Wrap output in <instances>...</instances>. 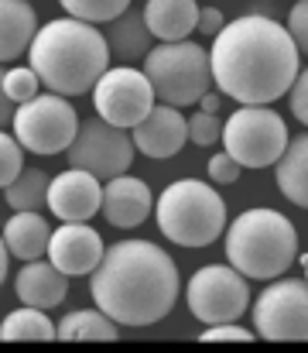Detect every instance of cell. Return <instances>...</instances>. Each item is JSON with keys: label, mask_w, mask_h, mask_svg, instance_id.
Wrapping results in <instances>:
<instances>
[{"label": "cell", "mask_w": 308, "mask_h": 353, "mask_svg": "<svg viewBox=\"0 0 308 353\" xmlns=\"http://www.w3.org/2000/svg\"><path fill=\"white\" fill-rule=\"evenodd\" d=\"M212 86L240 107H271L288 97L302 72V52L291 31L264 14H243L226 21L209 52Z\"/></svg>", "instance_id": "1"}, {"label": "cell", "mask_w": 308, "mask_h": 353, "mask_svg": "<svg viewBox=\"0 0 308 353\" xmlns=\"http://www.w3.org/2000/svg\"><path fill=\"white\" fill-rule=\"evenodd\" d=\"M178 268L151 240H116L90 274V295L120 326H154L178 302Z\"/></svg>", "instance_id": "2"}, {"label": "cell", "mask_w": 308, "mask_h": 353, "mask_svg": "<svg viewBox=\"0 0 308 353\" xmlns=\"http://www.w3.org/2000/svg\"><path fill=\"white\" fill-rule=\"evenodd\" d=\"M110 45L96 24H86L79 17H55L45 28H38L28 65L38 72L41 86L59 97H83L93 93L100 76L110 69Z\"/></svg>", "instance_id": "3"}, {"label": "cell", "mask_w": 308, "mask_h": 353, "mask_svg": "<svg viewBox=\"0 0 308 353\" xmlns=\"http://www.w3.org/2000/svg\"><path fill=\"white\" fill-rule=\"evenodd\" d=\"M226 261L243 274L257 281L281 278L295 257H298V230L295 223L278 210H247L223 230Z\"/></svg>", "instance_id": "4"}, {"label": "cell", "mask_w": 308, "mask_h": 353, "mask_svg": "<svg viewBox=\"0 0 308 353\" xmlns=\"http://www.w3.org/2000/svg\"><path fill=\"white\" fill-rule=\"evenodd\" d=\"M154 220L178 247H209L226 230V203L203 179H178L158 196Z\"/></svg>", "instance_id": "5"}, {"label": "cell", "mask_w": 308, "mask_h": 353, "mask_svg": "<svg viewBox=\"0 0 308 353\" xmlns=\"http://www.w3.org/2000/svg\"><path fill=\"white\" fill-rule=\"evenodd\" d=\"M154 100L168 107H192L203 100L212 86V69H209V52L196 41H161L154 45L144 62H141Z\"/></svg>", "instance_id": "6"}, {"label": "cell", "mask_w": 308, "mask_h": 353, "mask_svg": "<svg viewBox=\"0 0 308 353\" xmlns=\"http://www.w3.org/2000/svg\"><path fill=\"white\" fill-rule=\"evenodd\" d=\"M219 144L240 168H274L288 148V123L271 107H240L223 120Z\"/></svg>", "instance_id": "7"}, {"label": "cell", "mask_w": 308, "mask_h": 353, "mask_svg": "<svg viewBox=\"0 0 308 353\" xmlns=\"http://www.w3.org/2000/svg\"><path fill=\"white\" fill-rule=\"evenodd\" d=\"M14 137L31 154H62L79 134V117L69 103V97L59 93H38L34 100L21 103L14 110Z\"/></svg>", "instance_id": "8"}, {"label": "cell", "mask_w": 308, "mask_h": 353, "mask_svg": "<svg viewBox=\"0 0 308 353\" xmlns=\"http://www.w3.org/2000/svg\"><path fill=\"white\" fill-rule=\"evenodd\" d=\"M254 333L271 343H308V281L271 278L250 305Z\"/></svg>", "instance_id": "9"}, {"label": "cell", "mask_w": 308, "mask_h": 353, "mask_svg": "<svg viewBox=\"0 0 308 353\" xmlns=\"http://www.w3.org/2000/svg\"><path fill=\"white\" fill-rule=\"evenodd\" d=\"M189 312L203 323H236L250 309V285L233 264H205L189 278Z\"/></svg>", "instance_id": "10"}, {"label": "cell", "mask_w": 308, "mask_h": 353, "mask_svg": "<svg viewBox=\"0 0 308 353\" xmlns=\"http://www.w3.org/2000/svg\"><path fill=\"white\" fill-rule=\"evenodd\" d=\"M134 137L123 127H113L96 114L90 120H79V134L69 144V165L96 175L100 182H110L123 175L134 165Z\"/></svg>", "instance_id": "11"}, {"label": "cell", "mask_w": 308, "mask_h": 353, "mask_svg": "<svg viewBox=\"0 0 308 353\" xmlns=\"http://www.w3.org/2000/svg\"><path fill=\"white\" fill-rule=\"evenodd\" d=\"M93 107L106 123L134 130L141 120L154 110V90L144 69L134 65H110L93 86Z\"/></svg>", "instance_id": "12"}, {"label": "cell", "mask_w": 308, "mask_h": 353, "mask_svg": "<svg viewBox=\"0 0 308 353\" xmlns=\"http://www.w3.org/2000/svg\"><path fill=\"white\" fill-rule=\"evenodd\" d=\"M103 206V182L83 168H65L48 182V210L62 223H86L100 213Z\"/></svg>", "instance_id": "13"}, {"label": "cell", "mask_w": 308, "mask_h": 353, "mask_svg": "<svg viewBox=\"0 0 308 353\" xmlns=\"http://www.w3.org/2000/svg\"><path fill=\"white\" fill-rule=\"evenodd\" d=\"M103 250H106V243H103L100 230H93L90 223H62L59 230H52L45 257L69 278H79V274L96 271Z\"/></svg>", "instance_id": "14"}, {"label": "cell", "mask_w": 308, "mask_h": 353, "mask_svg": "<svg viewBox=\"0 0 308 353\" xmlns=\"http://www.w3.org/2000/svg\"><path fill=\"white\" fill-rule=\"evenodd\" d=\"M130 137H134V148L141 154L165 161V158H175L182 151V144L189 141V123L178 107L154 103V110L130 130Z\"/></svg>", "instance_id": "15"}, {"label": "cell", "mask_w": 308, "mask_h": 353, "mask_svg": "<svg viewBox=\"0 0 308 353\" xmlns=\"http://www.w3.org/2000/svg\"><path fill=\"white\" fill-rule=\"evenodd\" d=\"M100 210L110 227H116V230H134V227H141V223L151 216L154 196H151V189H147L144 179H134V175L123 172V175H116V179H110V182L103 185Z\"/></svg>", "instance_id": "16"}, {"label": "cell", "mask_w": 308, "mask_h": 353, "mask_svg": "<svg viewBox=\"0 0 308 353\" xmlns=\"http://www.w3.org/2000/svg\"><path fill=\"white\" fill-rule=\"evenodd\" d=\"M14 292L21 299V305H34V309H55L65 302L69 295V274L59 271L48 257L41 261H24V268L14 278Z\"/></svg>", "instance_id": "17"}, {"label": "cell", "mask_w": 308, "mask_h": 353, "mask_svg": "<svg viewBox=\"0 0 308 353\" xmlns=\"http://www.w3.org/2000/svg\"><path fill=\"white\" fill-rule=\"evenodd\" d=\"M141 10H144V24L151 38L158 41H185L199 24L196 0H147Z\"/></svg>", "instance_id": "18"}, {"label": "cell", "mask_w": 308, "mask_h": 353, "mask_svg": "<svg viewBox=\"0 0 308 353\" xmlns=\"http://www.w3.org/2000/svg\"><path fill=\"white\" fill-rule=\"evenodd\" d=\"M38 34V14L28 0H0V65L17 62Z\"/></svg>", "instance_id": "19"}, {"label": "cell", "mask_w": 308, "mask_h": 353, "mask_svg": "<svg viewBox=\"0 0 308 353\" xmlns=\"http://www.w3.org/2000/svg\"><path fill=\"white\" fill-rule=\"evenodd\" d=\"M106 45H110V59H116L120 65L130 62H144V55L151 52V31L144 24V10L127 7L120 17H113L106 24Z\"/></svg>", "instance_id": "20"}, {"label": "cell", "mask_w": 308, "mask_h": 353, "mask_svg": "<svg viewBox=\"0 0 308 353\" xmlns=\"http://www.w3.org/2000/svg\"><path fill=\"white\" fill-rule=\"evenodd\" d=\"M0 236H3L10 257H17V261H38L48 250L52 227L45 223V216L38 210H21V213H14L3 223V234Z\"/></svg>", "instance_id": "21"}, {"label": "cell", "mask_w": 308, "mask_h": 353, "mask_svg": "<svg viewBox=\"0 0 308 353\" xmlns=\"http://www.w3.org/2000/svg\"><path fill=\"white\" fill-rule=\"evenodd\" d=\"M274 179L288 203L308 210V130L298 137H288L285 154L274 161Z\"/></svg>", "instance_id": "22"}, {"label": "cell", "mask_w": 308, "mask_h": 353, "mask_svg": "<svg viewBox=\"0 0 308 353\" xmlns=\"http://www.w3.org/2000/svg\"><path fill=\"white\" fill-rule=\"evenodd\" d=\"M55 340H62V343H76V340L113 343V340H120V323H113L103 309H79V312H69L55 326Z\"/></svg>", "instance_id": "23"}, {"label": "cell", "mask_w": 308, "mask_h": 353, "mask_svg": "<svg viewBox=\"0 0 308 353\" xmlns=\"http://www.w3.org/2000/svg\"><path fill=\"white\" fill-rule=\"evenodd\" d=\"M0 340H3V343H17V340L48 343V340H55V323L45 316V309L24 305V309H14V312L3 316V323H0Z\"/></svg>", "instance_id": "24"}, {"label": "cell", "mask_w": 308, "mask_h": 353, "mask_svg": "<svg viewBox=\"0 0 308 353\" xmlns=\"http://www.w3.org/2000/svg\"><path fill=\"white\" fill-rule=\"evenodd\" d=\"M48 172L45 168H21V175L3 189V199L14 213L21 210H41L48 206Z\"/></svg>", "instance_id": "25"}, {"label": "cell", "mask_w": 308, "mask_h": 353, "mask_svg": "<svg viewBox=\"0 0 308 353\" xmlns=\"http://www.w3.org/2000/svg\"><path fill=\"white\" fill-rule=\"evenodd\" d=\"M65 10H69V17H79V21H86V24H110L113 17H120L127 7H130V0H59Z\"/></svg>", "instance_id": "26"}, {"label": "cell", "mask_w": 308, "mask_h": 353, "mask_svg": "<svg viewBox=\"0 0 308 353\" xmlns=\"http://www.w3.org/2000/svg\"><path fill=\"white\" fill-rule=\"evenodd\" d=\"M3 90H7L10 103L21 107L41 93V79L31 65H10V69H3Z\"/></svg>", "instance_id": "27"}, {"label": "cell", "mask_w": 308, "mask_h": 353, "mask_svg": "<svg viewBox=\"0 0 308 353\" xmlns=\"http://www.w3.org/2000/svg\"><path fill=\"white\" fill-rule=\"evenodd\" d=\"M24 168V148L14 134L0 127V189H7Z\"/></svg>", "instance_id": "28"}, {"label": "cell", "mask_w": 308, "mask_h": 353, "mask_svg": "<svg viewBox=\"0 0 308 353\" xmlns=\"http://www.w3.org/2000/svg\"><path fill=\"white\" fill-rule=\"evenodd\" d=\"M185 123H189V141H192V144H199V148H212V144H219V141H223V123H219L216 114L199 110V114H192Z\"/></svg>", "instance_id": "29"}, {"label": "cell", "mask_w": 308, "mask_h": 353, "mask_svg": "<svg viewBox=\"0 0 308 353\" xmlns=\"http://www.w3.org/2000/svg\"><path fill=\"white\" fill-rule=\"evenodd\" d=\"M254 336H257V333L243 330L240 323H212V326H205V333H199L203 343H216V340H226V343H250Z\"/></svg>", "instance_id": "30"}, {"label": "cell", "mask_w": 308, "mask_h": 353, "mask_svg": "<svg viewBox=\"0 0 308 353\" xmlns=\"http://www.w3.org/2000/svg\"><path fill=\"white\" fill-rule=\"evenodd\" d=\"M205 168H209V179H212L216 185H233V182L240 179V172H243V168L236 165V158H229L226 151H219V154H212Z\"/></svg>", "instance_id": "31"}, {"label": "cell", "mask_w": 308, "mask_h": 353, "mask_svg": "<svg viewBox=\"0 0 308 353\" xmlns=\"http://www.w3.org/2000/svg\"><path fill=\"white\" fill-rule=\"evenodd\" d=\"M285 28L291 31V41L298 45V52L308 55V0L291 3V14H288V24Z\"/></svg>", "instance_id": "32"}, {"label": "cell", "mask_w": 308, "mask_h": 353, "mask_svg": "<svg viewBox=\"0 0 308 353\" xmlns=\"http://www.w3.org/2000/svg\"><path fill=\"white\" fill-rule=\"evenodd\" d=\"M288 100H291L295 120L308 127V69H302V72L295 76V83H291V90H288Z\"/></svg>", "instance_id": "33"}, {"label": "cell", "mask_w": 308, "mask_h": 353, "mask_svg": "<svg viewBox=\"0 0 308 353\" xmlns=\"http://www.w3.org/2000/svg\"><path fill=\"white\" fill-rule=\"evenodd\" d=\"M226 28V17H223V10L219 7H199V24H196V31H203V34H219Z\"/></svg>", "instance_id": "34"}, {"label": "cell", "mask_w": 308, "mask_h": 353, "mask_svg": "<svg viewBox=\"0 0 308 353\" xmlns=\"http://www.w3.org/2000/svg\"><path fill=\"white\" fill-rule=\"evenodd\" d=\"M10 120H14V103H10V97L3 90V65H0V127H7Z\"/></svg>", "instance_id": "35"}, {"label": "cell", "mask_w": 308, "mask_h": 353, "mask_svg": "<svg viewBox=\"0 0 308 353\" xmlns=\"http://www.w3.org/2000/svg\"><path fill=\"white\" fill-rule=\"evenodd\" d=\"M219 107H223V93H203V100H199V110H205V114H219Z\"/></svg>", "instance_id": "36"}, {"label": "cell", "mask_w": 308, "mask_h": 353, "mask_svg": "<svg viewBox=\"0 0 308 353\" xmlns=\"http://www.w3.org/2000/svg\"><path fill=\"white\" fill-rule=\"evenodd\" d=\"M7 261H10V250H7V243H3V236H0V285H3V278H7Z\"/></svg>", "instance_id": "37"}, {"label": "cell", "mask_w": 308, "mask_h": 353, "mask_svg": "<svg viewBox=\"0 0 308 353\" xmlns=\"http://www.w3.org/2000/svg\"><path fill=\"white\" fill-rule=\"evenodd\" d=\"M295 261H302V268H308V254H302V250H298V257H295Z\"/></svg>", "instance_id": "38"}, {"label": "cell", "mask_w": 308, "mask_h": 353, "mask_svg": "<svg viewBox=\"0 0 308 353\" xmlns=\"http://www.w3.org/2000/svg\"><path fill=\"white\" fill-rule=\"evenodd\" d=\"M305 281H308V268H305Z\"/></svg>", "instance_id": "39"}]
</instances>
